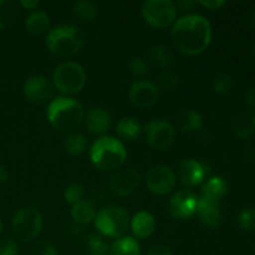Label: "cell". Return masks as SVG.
<instances>
[{
  "instance_id": "2",
  "label": "cell",
  "mask_w": 255,
  "mask_h": 255,
  "mask_svg": "<svg viewBox=\"0 0 255 255\" xmlns=\"http://www.w3.org/2000/svg\"><path fill=\"white\" fill-rule=\"evenodd\" d=\"M46 117L49 124L56 131L71 132L84 121L85 110L77 100L67 96H59L49 102Z\"/></svg>"
},
{
  "instance_id": "21",
  "label": "cell",
  "mask_w": 255,
  "mask_h": 255,
  "mask_svg": "<svg viewBox=\"0 0 255 255\" xmlns=\"http://www.w3.org/2000/svg\"><path fill=\"white\" fill-rule=\"evenodd\" d=\"M50 26H51V19L47 12L42 10H34L25 19V29L31 35L39 36L45 32H49Z\"/></svg>"
},
{
  "instance_id": "4",
  "label": "cell",
  "mask_w": 255,
  "mask_h": 255,
  "mask_svg": "<svg viewBox=\"0 0 255 255\" xmlns=\"http://www.w3.org/2000/svg\"><path fill=\"white\" fill-rule=\"evenodd\" d=\"M85 42V32L75 25H57L47 32L45 45L54 56L66 59L76 55Z\"/></svg>"
},
{
  "instance_id": "28",
  "label": "cell",
  "mask_w": 255,
  "mask_h": 255,
  "mask_svg": "<svg viewBox=\"0 0 255 255\" xmlns=\"http://www.w3.org/2000/svg\"><path fill=\"white\" fill-rule=\"evenodd\" d=\"M64 149L71 156H80L87 149V138L84 134L71 132L65 137Z\"/></svg>"
},
{
  "instance_id": "10",
  "label": "cell",
  "mask_w": 255,
  "mask_h": 255,
  "mask_svg": "<svg viewBox=\"0 0 255 255\" xmlns=\"http://www.w3.org/2000/svg\"><path fill=\"white\" fill-rule=\"evenodd\" d=\"M177 176L173 169L168 166H154L147 172L146 187L151 193L156 196H166L171 193L176 187Z\"/></svg>"
},
{
  "instance_id": "38",
  "label": "cell",
  "mask_w": 255,
  "mask_h": 255,
  "mask_svg": "<svg viewBox=\"0 0 255 255\" xmlns=\"http://www.w3.org/2000/svg\"><path fill=\"white\" fill-rule=\"evenodd\" d=\"M197 4L206 7V9L214 11V10H218L221 9L222 6H224V5H226V1H224V0H201V1H197Z\"/></svg>"
},
{
  "instance_id": "1",
  "label": "cell",
  "mask_w": 255,
  "mask_h": 255,
  "mask_svg": "<svg viewBox=\"0 0 255 255\" xmlns=\"http://www.w3.org/2000/svg\"><path fill=\"white\" fill-rule=\"evenodd\" d=\"M171 37L179 52L196 56L206 51L211 44V22L203 15L187 14L174 21Z\"/></svg>"
},
{
  "instance_id": "43",
  "label": "cell",
  "mask_w": 255,
  "mask_h": 255,
  "mask_svg": "<svg viewBox=\"0 0 255 255\" xmlns=\"http://www.w3.org/2000/svg\"><path fill=\"white\" fill-rule=\"evenodd\" d=\"M7 178H9V174H7L6 168L4 166L0 164V184H4L7 182Z\"/></svg>"
},
{
  "instance_id": "33",
  "label": "cell",
  "mask_w": 255,
  "mask_h": 255,
  "mask_svg": "<svg viewBox=\"0 0 255 255\" xmlns=\"http://www.w3.org/2000/svg\"><path fill=\"white\" fill-rule=\"evenodd\" d=\"M179 85V76L173 71H168L164 70L158 77V89L163 90V91L172 92L178 87Z\"/></svg>"
},
{
  "instance_id": "39",
  "label": "cell",
  "mask_w": 255,
  "mask_h": 255,
  "mask_svg": "<svg viewBox=\"0 0 255 255\" xmlns=\"http://www.w3.org/2000/svg\"><path fill=\"white\" fill-rule=\"evenodd\" d=\"M146 255H173L172 254L171 249L167 246H163V244H156V246H152L151 248L148 249Z\"/></svg>"
},
{
  "instance_id": "27",
  "label": "cell",
  "mask_w": 255,
  "mask_h": 255,
  "mask_svg": "<svg viewBox=\"0 0 255 255\" xmlns=\"http://www.w3.org/2000/svg\"><path fill=\"white\" fill-rule=\"evenodd\" d=\"M99 6L91 0H80L72 6V14L80 22H90L97 16Z\"/></svg>"
},
{
  "instance_id": "34",
  "label": "cell",
  "mask_w": 255,
  "mask_h": 255,
  "mask_svg": "<svg viewBox=\"0 0 255 255\" xmlns=\"http://www.w3.org/2000/svg\"><path fill=\"white\" fill-rule=\"evenodd\" d=\"M85 196V188L79 183H72L67 186L64 191V199L66 203L70 204H76L79 202L84 201Z\"/></svg>"
},
{
  "instance_id": "7",
  "label": "cell",
  "mask_w": 255,
  "mask_h": 255,
  "mask_svg": "<svg viewBox=\"0 0 255 255\" xmlns=\"http://www.w3.org/2000/svg\"><path fill=\"white\" fill-rule=\"evenodd\" d=\"M42 227H44V219L41 213L32 207L20 208L12 217V233L15 238L22 243L34 241L41 233Z\"/></svg>"
},
{
  "instance_id": "40",
  "label": "cell",
  "mask_w": 255,
  "mask_h": 255,
  "mask_svg": "<svg viewBox=\"0 0 255 255\" xmlns=\"http://www.w3.org/2000/svg\"><path fill=\"white\" fill-rule=\"evenodd\" d=\"M244 99H246V104L248 105L249 109H251L252 111H255V86L249 87V89L247 90Z\"/></svg>"
},
{
  "instance_id": "36",
  "label": "cell",
  "mask_w": 255,
  "mask_h": 255,
  "mask_svg": "<svg viewBox=\"0 0 255 255\" xmlns=\"http://www.w3.org/2000/svg\"><path fill=\"white\" fill-rule=\"evenodd\" d=\"M31 255H57V251L54 244L42 241L35 244L31 251Z\"/></svg>"
},
{
  "instance_id": "22",
  "label": "cell",
  "mask_w": 255,
  "mask_h": 255,
  "mask_svg": "<svg viewBox=\"0 0 255 255\" xmlns=\"http://www.w3.org/2000/svg\"><path fill=\"white\" fill-rule=\"evenodd\" d=\"M148 64L154 65L159 69H168L174 61V54L166 45H153L148 49L146 55Z\"/></svg>"
},
{
  "instance_id": "32",
  "label": "cell",
  "mask_w": 255,
  "mask_h": 255,
  "mask_svg": "<svg viewBox=\"0 0 255 255\" xmlns=\"http://www.w3.org/2000/svg\"><path fill=\"white\" fill-rule=\"evenodd\" d=\"M212 89L217 95H228L233 89V77L227 72H221L217 75L212 82Z\"/></svg>"
},
{
  "instance_id": "19",
  "label": "cell",
  "mask_w": 255,
  "mask_h": 255,
  "mask_svg": "<svg viewBox=\"0 0 255 255\" xmlns=\"http://www.w3.org/2000/svg\"><path fill=\"white\" fill-rule=\"evenodd\" d=\"M129 227L133 236L138 239H147L156 232L157 222L148 212H138L129 221Z\"/></svg>"
},
{
  "instance_id": "35",
  "label": "cell",
  "mask_w": 255,
  "mask_h": 255,
  "mask_svg": "<svg viewBox=\"0 0 255 255\" xmlns=\"http://www.w3.org/2000/svg\"><path fill=\"white\" fill-rule=\"evenodd\" d=\"M128 69L134 77H143L148 74L149 64L146 57L136 56L129 61Z\"/></svg>"
},
{
  "instance_id": "6",
  "label": "cell",
  "mask_w": 255,
  "mask_h": 255,
  "mask_svg": "<svg viewBox=\"0 0 255 255\" xmlns=\"http://www.w3.org/2000/svg\"><path fill=\"white\" fill-rule=\"evenodd\" d=\"M129 214L120 206H109L100 209L95 218V227L100 234L110 238H121L129 227Z\"/></svg>"
},
{
  "instance_id": "13",
  "label": "cell",
  "mask_w": 255,
  "mask_h": 255,
  "mask_svg": "<svg viewBox=\"0 0 255 255\" xmlns=\"http://www.w3.org/2000/svg\"><path fill=\"white\" fill-rule=\"evenodd\" d=\"M159 97V89L149 80H136L129 86L128 99L134 106L139 109H148L156 105Z\"/></svg>"
},
{
  "instance_id": "17",
  "label": "cell",
  "mask_w": 255,
  "mask_h": 255,
  "mask_svg": "<svg viewBox=\"0 0 255 255\" xmlns=\"http://www.w3.org/2000/svg\"><path fill=\"white\" fill-rule=\"evenodd\" d=\"M196 214L198 216L201 223L211 229H217L223 223V214H222L219 202L201 197L198 198Z\"/></svg>"
},
{
  "instance_id": "41",
  "label": "cell",
  "mask_w": 255,
  "mask_h": 255,
  "mask_svg": "<svg viewBox=\"0 0 255 255\" xmlns=\"http://www.w3.org/2000/svg\"><path fill=\"white\" fill-rule=\"evenodd\" d=\"M19 4L21 5L22 7H25V9L34 11L35 9H37V7H39L40 1H37V0H21Z\"/></svg>"
},
{
  "instance_id": "9",
  "label": "cell",
  "mask_w": 255,
  "mask_h": 255,
  "mask_svg": "<svg viewBox=\"0 0 255 255\" xmlns=\"http://www.w3.org/2000/svg\"><path fill=\"white\" fill-rule=\"evenodd\" d=\"M144 141L151 148L163 151L173 144L176 138V128L171 122L162 119L152 120L142 128Z\"/></svg>"
},
{
  "instance_id": "37",
  "label": "cell",
  "mask_w": 255,
  "mask_h": 255,
  "mask_svg": "<svg viewBox=\"0 0 255 255\" xmlns=\"http://www.w3.org/2000/svg\"><path fill=\"white\" fill-rule=\"evenodd\" d=\"M19 248L16 242L10 238H5L0 242V255H17Z\"/></svg>"
},
{
  "instance_id": "30",
  "label": "cell",
  "mask_w": 255,
  "mask_h": 255,
  "mask_svg": "<svg viewBox=\"0 0 255 255\" xmlns=\"http://www.w3.org/2000/svg\"><path fill=\"white\" fill-rule=\"evenodd\" d=\"M19 16L17 5L10 0H0V29L11 26Z\"/></svg>"
},
{
  "instance_id": "20",
  "label": "cell",
  "mask_w": 255,
  "mask_h": 255,
  "mask_svg": "<svg viewBox=\"0 0 255 255\" xmlns=\"http://www.w3.org/2000/svg\"><path fill=\"white\" fill-rule=\"evenodd\" d=\"M174 121H176L177 128L187 134L197 133L203 127L202 115L192 109H183L177 112Z\"/></svg>"
},
{
  "instance_id": "5",
  "label": "cell",
  "mask_w": 255,
  "mask_h": 255,
  "mask_svg": "<svg viewBox=\"0 0 255 255\" xmlns=\"http://www.w3.org/2000/svg\"><path fill=\"white\" fill-rule=\"evenodd\" d=\"M86 72L80 64L65 61L57 65L52 74V85L64 95H76L86 85Z\"/></svg>"
},
{
  "instance_id": "46",
  "label": "cell",
  "mask_w": 255,
  "mask_h": 255,
  "mask_svg": "<svg viewBox=\"0 0 255 255\" xmlns=\"http://www.w3.org/2000/svg\"><path fill=\"white\" fill-rule=\"evenodd\" d=\"M252 51H253V54H254V56H255V40H254L253 45H252Z\"/></svg>"
},
{
  "instance_id": "18",
  "label": "cell",
  "mask_w": 255,
  "mask_h": 255,
  "mask_svg": "<svg viewBox=\"0 0 255 255\" xmlns=\"http://www.w3.org/2000/svg\"><path fill=\"white\" fill-rule=\"evenodd\" d=\"M232 131L239 138L248 139L255 137V111H241L232 120Z\"/></svg>"
},
{
  "instance_id": "12",
  "label": "cell",
  "mask_w": 255,
  "mask_h": 255,
  "mask_svg": "<svg viewBox=\"0 0 255 255\" xmlns=\"http://www.w3.org/2000/svg\"><path fill=\"white\" fill-rule=\"evenodd\" d=\"M198 197L189 189L176 192L168 201V212L173 218L186 221L192 218L197 212Z\"/></svg>"
},
{
  "instance_id": "25",
  "label": "cell",
  "mask_w": 255,
  "mask_h": 255,
  "mask_svg": "<svg viewBox=\"0 0 255 255\" xmlns=\"http://www.w3.org/2000/svg\"><path fill=\"white\" fill-rule=\"evenodd\" d=\"M97 211L94 203L90 201H81L74 204L71 209V217L77 226H85L91 223L96 218Z\"/></svg>"
},
{
  "instance_id": "15",
  "label": "cell",
  "mask_w": 255,
  "mask_h": 255,
  "mask_svg": "<svg viewBox=\"0 0 255 255\" xmlns=\"http://www.w3.org/2000/svg\"><path fill=\"white\" fill-rule=\"evenodd\" d=\"M208 172L209 167L204 162L188 158L179 163L177 177H178L179 182L184 186L196 187L206 179Z\"/></svg>"
},
{
  "instance_id": "8",
  "label": "cell",
  "mask_w": 255,
  "mask_h": 255,
  "mask_svg": "<svg viewBox=\"0 0 255 255\" xmlns=\"http://www.w3.org/2000/svg\"><path fill=\"white\" fill-rule=\"evenodd\" d=\"M142 16L149 26L166 29L174 24L177 17L176 2L171 0H147L142 4Z\"/></svg>"
},
{
  "instance_id": "24",
  "label": "cell",
  "mask_w": 255,
  "mask_h": 255,
  "mask_svg": "<svg viewBox=\"0 0 255 255\" xmlns=\"http://www.w3.org/2000/svg\"><path fill=\"white\" fill-rule=\"evenodd\" d=\"M116 133L124 141L133 142L142 134V126L134 117H122L116 125Z\"/></svg>"
},
{
  "instance_id": "29",
  "label": "cell",
  "mask_w": 255,
  "mask_h": 255,
  "mask_svg": "<svg viewBox=\"0 0 255 255\" xmlns=\"http://www.w3.org/2000/svg\"><path fill=\"white\" fill-rule=\"evenodd\" d=\"M85 249L87 255H107L110 246L101 234L90 233L85 241Z\"/></svg>"
},
{
  "instance_id": "45",
  "label": "cell",
  "mask_w": 255,
  "mask_h": 255,
  "mask_svg": "<svg viewBox=\"0 0 255 255\" xmlns=\"http://www.w3.org/2000/svg\"><path fill=\"white\" fill-rule=\"evenodd\" d=\"M2 229H4V226H2V222H1V219H0V234H1Z\"/></svg>"
},
{
  "instance_id": "44",
  "label": "cell",
  "mask_w": 255,
  "mask_h": 255,
  "mask_svg": "<svg viewBox=\"0 0 255 255\" xmlns=\"http://www.w3.org/2000/svg\"><path fill=\"white\" fill-rule=\"evenodd\" d=\"M252 24H253V26H254V29H255V9H254L253 14H252Z\"/></svg>"
},
{
  "instance_id": "3",
  "label": "cell",
  "mask_w": 255,
  "mask_h": 255,
  "mask_svg": "<svg viewBox=\"0 0 255 255\" xmlns=\"http://www.w3.org/2000/svg\"><path fill=\"white\" fill-rule=\"evenodd\" d=\"M89 156L91 163L100 171H116L126 162L127 149L120 139L104 136L92 143Z\"/></svg>"
},
{
  "instance_id": "16",
  "label": "cell",
  "mask_w": 255,
  "mask_h": 255,
  "mask_svg": "<svg viewBox=\"0 0 255 255\" xmlns=\"http://www.w3.org/2000/svg\"><path fill=\"white\" fill-rule=\"evenodd\" d=\"M87 131L94 136L104 137L111 128V115L102 107H92L84 117Z\"/></svg>"
},
{
  "instance_id": "14",
  "label": "cell",
  "mask_w": 255,
  "mask_h": 255,
  "mask_svg": "<svg viewBox=\"0 0 255 255\" xmlns=\"http://www.w3.org/2000/svg\"><path fill=\"white\" fill-rule=\"evenodd\" d=\"M141 183V174L136 169L117 171L110 177L109 187L112 193L117 197L131 196Z\"/></svg>"
},
{
  "instance_id": "11",
  "label": "cell",
  "mask_w": 255,
  "mask_h": 255,
  "mask_svg": "<svg viewBox=\"0 0 255 255\" xmlns=\"http://www.w3.org/2000/svg\"><path fill=\"white\" fill-rule=\"evenodd\" d=\"M54 89V85L47 77L42 75H34L25 80L22 85V94L30 104L42 105L51 101Z\"/></svg>"
},
{
  "instance_id": "31",
  "label": "cell",
  "mask_w": 255,
  "mask_h": 255,
  "mask_svg": "<svg viewBox=\"0 0 255 255\" xmlns=\"http://www.w3.org/2000/svg\"><path fill=\"white\" fill-rule=\"evenodd\" d=\"M239 228L247 233H254L255 232V207H247L242 209L238 214Z\"/></svg>"
},
{
  "instance_id": "23",
  "label": "cell",
  "mask_w": 255,
  "mask_h": 255,
  "mask_svg": "<svg viewBox=\"0 0 255 255\" xmlns=\"http://www.w3.org/2000/svg\"><path fill=\"white\" fill-rule=\"evenodd\" d=\"M228 193V183L219 176L211 177L202 186V197L211 201L219 202Z\"/></svg>"
},
{
  "instance_id": "42",
  "label": "cell",
  "mask_w": 255,
  "mask_h": 255,
  "mask_svg": "<svg viewBox=\"0 0 255 255\" xmlns=\"http://www.w3.org/2000/svg\"><path fill=\"white\" fill-rule=\"evenodd\" d=\"M196 5H198L197 4V1H192V0H183V1L177 2L176 6L177 9L179 7L181 10H192Z\"/></svg>"
},
{
  "instance_id": "26",
  "label": "cell",
  "mask_w": 255,
  "mask_h": 255,
  "mask_svg": "<svg viewBox=\"0 0 255 255\" xmlns=\"http://www.w3.org/2000/svg\"><path fill=\"white\" fill-rule=\"evenodd\" d=\"M110 255H141V246L132 237H121L110 247Z\"/></svg>"
}]
</instances>
